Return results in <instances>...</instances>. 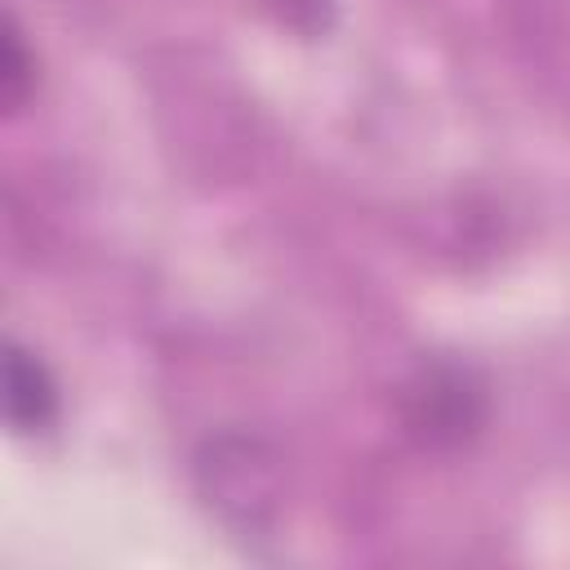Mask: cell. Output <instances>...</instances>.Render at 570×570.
Returning <instances> with one entry per match:
<instances>
[{"mask_svg":"<svg viewBox=\"0 0 570 570\" xmlns=\"http://www.w3.org/2000/svg\"><path fill=\"white\" fill-rule=\"evenodd\" d=\"M396 410L405 432L428 450H459L485 428L490 396H485V379L468 361L436 356L414 365V374L401 383Z\"/></svg>","mask_w":570,"mask_h":570,"instance_id":"cell-1","label":"cell"},{"mask_svg":"<svg viewBox=\"0 0 570 570\" xmlns=\"http://www.w3.org/2000/svg\"><path fill=\"white\" fill-rule=\"evenodd\" d=\"M196 476L218 508V517L236 530H267L272 517V459L263 454V441L245 432L209 436L196 454Z\"/></svg>","mask_w":570,"mask_h":570,"instance_id":"cell-2","label":"cell"},{"mask_svg":"<svg viewBox=\"0 0 570 570\" xmlns=\"http://www.w3.org/2000/svg\"><path fill=\"white\" fill-rule=\"evenodd\" d=\"M62 387L40 352L9 338L4 347V419L18 436H40L58 423Z\"/></svg>","mask_w":570,"mask_h":570,"instance_id":"cell-3","label":"cell"},{"mask_svg":"<svg viewBox=\"0 0 570 570\" xmlns=\"http://www.w3.org/2000/svg\"><path fill=\"white\" fill-rule=\"evenodd\" d=\"M36 89V58L27 53L22 27L13 13H4V40H0V98L9 111H18L27 102V94Z\"/></svg>","mask_w":570,"mask_h":570,"instance_id":"cell-4","label":"cell"},{"mask_svg":"<svg viewBox=\"0 0 570 570\" xmlns=\"http://www.w3.org/2000/svg\"><path fill=\"white\" fill-rule=\"evenodd\" d=\"M281 27L298 31V36H325L334 22V0H258Z\"/></svg>","mask_w":570,"mask_h":570,"instance_id":"cell-5","label":"cell"}]
</instances>
